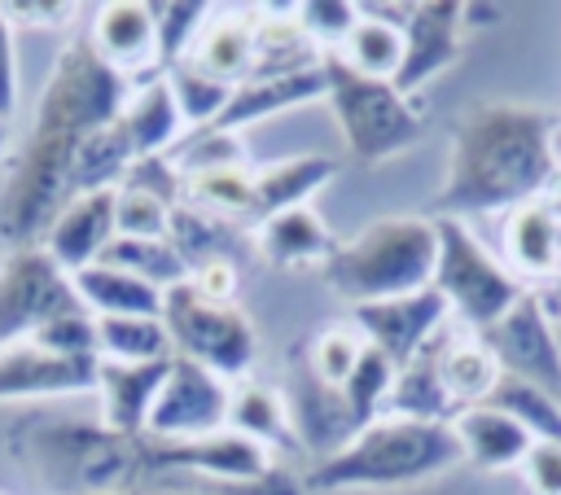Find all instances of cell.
<instances>
[{
    "label": "cell",
    "instance_id": "obj_1",
    "mask_svg": "<svg viewBox=\"0 0 561 495\" xmlns=\"http://www.w3.org/2000/svg\"><path fill=\"white\" fill-rule=\"evenodd\" d=\"M131 88L127 74H118L96 48L92 39H70L48 79L44 92L35 101V118L31 131L4 175L0 188V241L9 250L18 245H39L48 223L57 219V210L75 197L70 193V171L79 158V145L110 127L123 105H127Z\"/></svg>",
    "mask_w": 561,
    "mask_h": 495
},
{
    "label": "cell",
    "instance_id": "obj_2",
    "mask_svg": "<svg viewBox=\"0 0 561 495\" xmlns=\"http://www.w3.org/2000/svg\"><path fill=\"white\" fill-rule=\"evenodd\" d=\"M561 175V153L552 145V118L535 105L482 101L469 105L451 127L447 180L438 206L447 219L495 215L543 197Z\"/></svg>",
    "mask_w": 561,
    "mask_h": 495
},
{
    "label": "cell",
    "instance_id": "obj_3",
    "mask_svg": "<svg viewBox=\"0 0 561 495\" xmlns=\"http://www.w3.org/2000/svg\"><path fill=\"white\" fill-rule=\"evenodd\" d=\"M9 456L44 495H131L145 477L140 438L79 416H22L9 425Z\"/></svg>",
    "mask_w": 561,
    "mask_h": 495
},
{
    "label": "cell",
    "instance_id": "obj_4",
    "mask_svg": "<svg viewBox=\"0 0 561 495\" xmlns=\"http://www.w3.org/2000/svg\"><path fill=\"white\" fill-rule=\"evenodd\" d=\"M438 267V219L386 215L324 258V285L351 307L421 293Z\"/></svg>",
    "mask_w": 561,
    "mask_h": 495
},
{
    "label": "cell",
    "instance_id": "obj_5",
    "mask_svg": "<svg viewBox=\"0 0 561 495\" xmlns=\"http://www.w3.org/2000/svg\"><path fill=\"white\" fill-rule=\"evenodd\" d=\"M465 460V447L451 425L408 421V416H377L364 425L342 451L320 460L311 469L316 491H342V486H403L434 477Z\"/></svg>",
    "mask_w": 561,
    "mask_h": 495
},
{
    "label": "cell",
    "instance_id": "obj_6",
    "mask_svg": "<svg viewBox=\"0 0 561 495\" xmlns=\"http://www.w3.org/2000/svg\"><path fill=\"white\" fill-rule=\"evenodd\" d=\"M324 79H329V105L342 123L346 149L359 162H381L421 140L425 114L416 96H403L390 79H368L351 70L337 53H324Z\"/></svg>",
    "mask_w": 561,
    "mask_h": 495
},
{
    "label": "cell",
    "instance_id": "obj_7",
    "mask_svg": "<svg viewBox=\"0 0 561 495\" xmlns=\"http://www.w3.org/2000/svg\"><path fill=\"white\" fill-rule=\"evenodd\" d=\"M434 289L443 293L451 320L460 329H491L522 293L526 285L482 245V237L465 219H438V267Z\"/></svg>",
    "mask_w": 561,
    "mask_h": 495
},
{
    "label": "cell",
    "instance_id": "obj_8",
    "mask_svg": "<svg viewBox=\"0 0 561 495\" xmlns=\"http://www.w3.org/2000/svg\"><path fill=\"white\" fill-rule=\"evenodd\" d=\"M162 324H167L175 355L210 368L224 381H237L254 368L259 337H254L250 315L232 302L202 298L188 280H180L162 293Z\"/></svg>",
    "mask_w": 561,
    "mask_h": 495
},
{
    "label": "cell",
    "instance_id": "obj_9",
    "mask_svg": "<svg viewBox=\"0 0 561 495\" xmlns=\"http://www.w3.org/2000/svg\"><path fill=\"white\" fill-rule=\"evenodd\" d=\"M83 307L70 272H61L44 245H18L0 263V350L31 342L48 320Z\"/></svg>",
    "mask_w": 561,
    "mask_h": 495
},
{
    "label": "cell",
    "instance_id": "obj_10",
    "mask_svg": "<svg viewBox=\"0 0 561 495\" xmlns=\"http://www.w3.org/2000/svg\"><path fill=\"white\" fill-rule=\"evenodd\" d=\"M140 460L145 473L171 477V473H193L215 486H245L272 473V451L237 429H219L206 438H140Z\"/></svg>",
    "mask_w": 561,
    "mask_h": 495
},
{
    "label": "cell",
    "instance_id": "obj_11",
    "mask_svg": "<svg viewBox=\"0 0 561 495\" xmlns=\"http://www.w3.org/2000/svg\"><path fill=\"white\" fill-rule=\"evenodd\" d=\"M478 337L491 350V359L500 364V372H508L517 381H530V385H539V390L561 399V342H557V329H552L543 293L526 289Z\"/></svg>",
    "mask_w": 561,
    "mask_h": 495
},
{
    "label": "cell",
    "instance_id": "obj_12",
    "mask_svg": "<svg viewBox=\"0 0 561 495\" xmlns=\"http://www.w3.org/2000/svg\"><path fill=\"white\" fill-rule=\"evenodd\" d=\"M228 399H232V385L224 377H215L210 368H202L184 355H171V368L153 399L145 438L175 442V438L219 434V429H228Z\"/></svg>",
    "mask_w": 561,
    "mask_h": 495
},
{
    "label": "cell",
    "instance_id": "obj_13",
    "mask_svg": "<svg viewBox=\"0 0 561 495\" xmlns=\"http://www.w3.org/2000/svg\"><path fill=\"white\" fill-rule=\"evenodd\" d=\"M351 324L364 333V342L373 350H381L394 368H403L408 359H416L451 324V311H447L443 293L430 285L421 293H403V298L351 307Z\"/></svg>",
    "mask_w": 561,
    "mask_h": 495
},
{
    "label": "cell",
    "instance_id": "obj_14",
    "mask_svg": "<svg viewBox=\"0 0 561 495\" xmlns=\"http://www.w3.org/2000/svg\"><path fill=\"white\" fill-rule=\"evenodd\" d=\"M96 355H53L35 342L0 350V403L22 399H66L96 390Z\"/></svg>",
    "mask_w": 561,
    "mask_h": 495
},
{
    "label": "cell",
    "instance_id": "obj_15",
    "mask_svg": "<svg viewBox=\"0 0 561 495\" xmlns=\"http://www.w3.org/2000/svg\"><path fill=\"white\" fill-rule=\"evenodd\" d=\"M460 31H465L460 0L412 4L408 22H403V61H399L394 88L403 96H416L434 74H443L460 53Z\"/></svg>",
    "mask_w": 561,
    "mask_h": 495
},
{
    "label": "cell",
    "instance_id": "obj_16",
    "mask_svg": "<svg viewBox=\"0 0 561 495\" xmlns=\"http://www.w3.org/2000/svg\"><path fill=\"white\" fill-rule=\"evenodd\" d=\"M114 197H118V188H96V193L70 197L57 210V219L48 223V232H44L39 245L48 250V258L61 272L75 276V272L101 263L105 245L118 237V228H114Z\"/></svg>",
    "mask_w": 561,
    "mask_h": 495
},
{
    "label": "cell",
    "instance_id": "obj_17",
    "mask_svg": "<svg viewBox=\"0 0 561 495\" xmlns=\"http://www.w3.org/2000/svg\"><path fill=\"white\" fill-rule=\"evenodd\" d=\"M557 241H561V210H557V202L535 197V202L513 206L504 215V228H500V263L517 280L561 276Z\"/></svg>",
    "mask_w": 561,
    "mask_h": 495
},
{
    "label": "cell",
    "instance_id": "obj_18",
    "mask_svg": "<svg viewBox=\"0 0 561 495\" xmlns=\"http://www.w3.org/2000/svg\"><path fill=\"white\" fill-rule=\"evenodd\" d=\"M167 368H171V359H158V364H110V359H101V368H96L101 421L123 438H145V425H149L153 399L167 381Z\"/></svg>",
    "mask_w": 561,
    "mask_h": 495
},
{
    "label": "cell",
    "instance_id": "obj_19",
    "mask_svg": "<svg viewBox=\"0 0 561 495\" xmlns=\"http://www.w3.org/2000/svg\"><path fill=\"white\" fill-rule=\"evenodd\" d=\"M92 48L118 70V74H136L158 66V18L153 4L140 0H110L96 9L92 18Z\"/></svg>",
    "mask_w": 561,
    "mask_h": 495
},
{
    "label": "cell",
    "instance_id": "obj_20",
    "mask_svg": "<svg viewBox=\"0 0 561 495\" xmlns=\"http://www.w3.org/2000/svg\"><path fill=\"white\" fill-rule=\"evenodd\" d=\"M254 53H259V9H210L184 61H193L197 70L224 83H241L254 70Z\"/></svg>",
    "mask_w": 561,
    "mask_h": 495
},
{
    "label": "cell",
    "instance_id": "obj_21",
    "mask_svg": "<svg viewBox=\"0 0 561 495\" xmlns=\"http://www.w3.org/2000/svg\"><path fill=\"white\" fill-rule=\"evenodd\" d=\"M316 96H329V79H324V61L311 66V70H294V74H272V79H241L232 88V101L224 110V118L215 127H228V131H245L250 123H263V118H276L280 110H294V105H307Z\"/></svg>",
    "mask_w": 561,
    "mask_h": 495
},
{
    "label": "cell",
    "instance_id": "obj_22",
    "mask_svg": "<svg viewBox=\"0 0 561 495\" xmlns=\"http://www.w3.org/2000/svg\"><path fill=\"white\" fill-rule=\"evenodd\" d=\"M460 447H465V460L478 464V469H513L526 460V451L535 447V438L526 434L522 421H513L504 407L495 403H473V407H460L456 421H451Z\"/></svg>",
    "mask_w": 561,
    "mask_h": 495
},
{
    "label": "cell",
    "instance_id": "obj_23",
    "mask_svg": "<svg viewBox=\"0 0 561 495\" xmlns=\"http://www.w3.org/2000/svg\"><path fill=\"white\" fill-rule=\"evenodd\" d=\"M456 324V320H451ZM447 324V329H451ZM447 329L416 355L408 359L399 372H394V385H390V416H408V421H430V425H451L460 403L447 394L443 385V372H438V342L447 337Z\"/></svg>",
    "mask_w": 561,
    "mask_h": 495
},
{
    "label": "cell",
    "instance_id": "obj_24",
    "mask_svg": "<svg viewBox=\"0 0 561 495\" xmlns=\"http://www.w3.org/2000/svg\"><path fill=\"white\" fill-rule=\"evenodd\" d=\"M118 123H123V131H127L136 158H162V153H171L175 140H180V131H184V118H180V105H175V96H171L167 74L145 79V83L127 96Z\"/></svg>",
    "mask_w": 561,
    "mask_h": 495
},
{
    "label": "cell",
    "instance_id": "obj_25",
    "mask_svg": "<svg viewBox=\"0 0 561 495\" xmlns=\"http://www.w3.org/2000/svg\"><path fill=\"white\" fill-rule=\"evenodd\" d=\"M259 250L276 267H298V263H324L337 250V241L311 206H298L259 219Z\"/></svg>",
    "mask_w": 561,
    "mask_h": 495
},
{
    "label": "cell",
    "instance_id": "obj_26",
    "mask_svg": "<svg viewBox=\"0 0 561 495\" xmlns=\"http://www.w3.org/2000/svg\"><path fill=\"white\" fill-rule=\"evenodd\" d=\"M79 302L88 315H162V289H153L149 280L131 276V272H118V267H105V263H92L83 272L70 276Z\"/></svg>",
    "mask_w": 561,
    "mask_h": 495
},
{
    "label": "cell",
    "instance_id": "obj_27",
    "mask_svg": "<svg viewBox=\"0 0 561 495\" xmlns=\"http://www.w3.org/2000/svg\"><path fill=\"white\" fill-rule=\"evenodd\" d=\"M333 175H337V158H329V153H298V158H285V162L259 171L254 175V197H259L263 219L307 206Z\"/></svg>",
    "mask_w": 561,
    "mask_h": 495
},
{
    "label": "cell",
    "instance_id": "obj_28",
    "mask_svg": "<svg viewBox=\"0 0 561 495\" xmlns=\"http://www.w3.org/2000/svg\"><path fill=\"white\" fill-rule=\"evenodd\" d=\"M451 329H456V324H451ZM451 329H447V337L438 342V372H443V385H447V394H451L460 407L486 403L491 390H495V381H500L504 372H500V364L491 359V350L482 346L478 333L460 337V333H451Z\"/></svg>",
    "mask_w": 561,
    "mask_h": 495
},
{
    "label": "cell",
    "instance_id": "obj_29",
    "mask_svg": "<svg viewBox=\"0 0 561 495\" xmlns=\"http://www.w3.org/2000/svg\"><path fill=\"white\" fill-rule=\"evenodd\" d=\"M171 337L162 315H101L96 320V359L110 364H158L171 359Z\"/></svg>",
    "mask_w": 561,
    "mask_h": 495
},
{
    "label": "cell",
    "instance_id": "obj_30",
    "mask_svg": "<svg viewBox=\"0 0 561 495\" xmlns=\"http://www.w3.org/2000/svg\"><path fill=\"white\" fill-rule=\"evenodd\" d=\"M228 429L263 442L267 451H276L280 442H298L294 438V425H289V407H285V394H276L272 385H259V381H237L232 385V399H228Z\"/></svg>",
    "mask_w": 561,
    "mask_h": 495
},
{
    "label": "cell",
    "instance_id": "obj_31",
    "mask_svg": "<svg viewBox=\"0 0 561 495\" xmlns=\"http://www.w3.org/2000/svg\"><path fill=\"white\" fill-rule=\"evenodd\" d=\"M368 4H359V22L355 31L346 35L342 48H333L351 70L368 74V79H390L399 74V61H403V26H394L390 18H373L364 13Z\"/></svg>",
    "mask_w": 561,
    "mask_h": 495
},
{
    "label": "cell",
    "instance_id": "obj_32",
    "mask_svg": "<svg viewBox=\"0 0 561 495\" xmlns=\"http://www.w3.org/2000/svg\"><path fill=\"white\" fill-rule=\"evenodd\" d=\"M136 153H131V140L123 131V123L114 118L110 127L92 131L83 145H79V158H75V171H70V193H96V188H118L123 175L131 171Z\"/></svg>",
    "mask_w": 561,
    "mask_h": 495
},
{
    "label": "cell",
    "instance_id": "obj_33",
    "mask_svg": "<svg viewBox=\"0 0 561 495\" xmlns=\"http://www.w3.org/2000/svg\"><path fill=\"white\" fill-rule=\"evenodd\" d=\"M167 241L175 245V254L184 258L188 272L202 267V263H215V258H228V263H232V245H237L228 219H219V215H210V210H197V206H188V202H180V206L171 210V232H167Z\"/></svg>",
    "mask_w": 561,
    "mask_h": 495
},
{
    "label": "cell",
    "instance_id": "obj_34",
    "mask_svg": "<svg viewBox=\"0 0 561 495\" xmlns=\"http://www.w3.org/2000/svg\"><path fill=\"white\" fill-rule=\"evenodd\" d=\"M105 267H118V272H131L140 280H149L153 289H171L180 280H188V267L184 258L175 254V245L162 237V241H136V237H114L101 254Z\"/></svg>",
    "mask_w": 561,
    "mask_h": 495
},
{
    "label": "cell",
    "instance_id": "obj_35",
    "mask_svg": "<svg viewBox=\"0 0 561 495\" xmlns=\"http://www.w3.org/2000/svg\"><path fill=\"white\" fill-rule=\"evenodd\" d=\"M486 403H495V407H504L513 421H522L535 442H557V447H561V399H557V394H548V390H539V385L517 381V377L504 372V377L495 381V390H491Z\"/></svg>",
    "mask_w": 561,
    "mask_h": 495
},
{
    "label": "cell",
    "instance_id": "obj_36",
    "mask_svg": "<svg viewBox=\"0 0 561 495\" xmlns=\"http://www.w3.org/2000/svg\"><path fill=\"white\" fill-rule=\"evenodd\" d=\"M167 83H171V96H175V105H180L184 127H193V131H197V127H215V123L224 118L228 101H232V88H237V83H224V79L197 70L193 61L171 66V70H167Z\"/></svg>",
    "mask_w": 561,
    "mask_h": 495
},
{
    "label": "cell",
    "instance_id": "obj_37",
    "mask_svg": "<svg viewBox=\"0 0 561 495\" xmlns=\"http://www.w3.org/2000/svg\"><path fill=\"white\" fill-rule=\"evenodd\" d=\"M184 202L197 206V210H210L219 219H263L259 210V197H254V180L241 171V166H228V171H202V175H188L184 180Z\"/></svg>",
    "mask_w": 561,
    "mask_h": 495
},
{
    "label": "cell",
    "instance_id": "obj_38",
    "mask_svg": "<svg viewBox=\"0 0 561 495\" xmlns=\"http://www.w3.org/2000/svg\"><path fill=\"white\" fill-rule=\"evenodd\" d=\"M394 372H399V368H394L381 350L368 346V350L359 355L355 372L342 381V403H346V412H351V421H355V434H359L364 425H373L377 416H386Z\"/></svg>",
    "mask_w": 561,
    "mask_h": 495
},
{
    "label": "cell",
    "instance_id": "obj_39",
    "mask_svg": "<svg viewBox=\"0 0 561 495\" xmlns=\"http://www.w3.org/2000/svg\"><path fill=\"white\" fill-rule=\"evenodd\" d=\"M171 166L188 180V175H202V171H228V166H241L245 162V140L241 131H228V127H197L188 140H180L171 153Z\"/></svg>",
    "mask_w": 561,
    "mask_h": 495
},
{
    "label": "cell",
    "instance_id": "obj_40",
    "mask_svg": "<svg viewBox=\"0 0 561 495\" xmlns=\"http://www.w3.org/2000/svg\"><path fill=\"white\" fill-rule=\"evenodd\" d=\"M158 18V66L171 70L188 57L197 31L210 18V4H193V0H175V4H153Z\"/></svg>",
    "mask_w": 561,
    "mask_h": 495
},
{
    "label": "cell",
    "instance_id": "obj_41",
    "mask_svg": "<svg viewBox=\"0 0 561 495\" xmlns=\"http://www.w3.org/2000/svg\"><path fill=\"white\" fill-rule=\"evenodd\" d=\"M364 350H368V342H364V333H359L355 324H333V329H324V333L311 342V372H316L324 385L342 390V381L355 372V364H359Z\"/></svg>",
    "mask_w": 561,
    "mask_h": 495
},
{
    "label": "cell",
    "instance_id": "obj_42",
    "mask_svg": "<svg viewBox=\"0 0 561 495\" xmlns=\"http://www.w3.org/2000/svg\"><path fill=\"white\" fill-rule=\"evenodd\" d=\"M171 210L162 197L140 193V188H118L114 197V228L118 237H136V241H162L171 232Z\"/></svg>",
    "mask_w": 561,
    "mask_h": 495
},
{
    "label": "cell",
    "instance_id": "obj_43",
    "mask_svg": "<svg viewBox=\"0 0 561 495\" xmlns=\"http://www.w3.org/2000/svg\"><path fill=\"white\" fill-rule=\"evenodd\" d=\"M302 35L320 48V53H333L346 44V35L355 31L359 22V4H346V0H307L294 9Z\"/></svg>",
    "mask_w": 561,
    "mask_h": 495
},
{
    "label": "cell",
    "instance_id": "obj_44",
    "mask_svg": "<svg viewBox=\"0 0 561 495\" xmlns=\"http://www.w3.org/2000/svg\"><path fill=\"white\" fill-rule=\"evenodd\" d=\"M31 342L44 346V350H53V355H96V315H88L83 307H75L66 315L48 320Z\"/></svg>",
    "mask_w": 561,
    "mask_h": 495
},
{
    "label": "cell",
    "instance_id": "obj_45",
    "mask_svg": "<svg viewBox=\"0 0 561 495\" xmlns=\"http://www.w3.org/2000/svg\"><path fill=\"white\" fill-rule=\"evenodd\" d=\"M522 477L535 495H561V447L557 442H535L522 460Z\"/></svg>",
    "mask_w": 561,
    "mask_h": 495
},
{
    "label": "cell",
    "instance_id": "obj_46",
    "mask_svg": "<svg viewBox=\"0 0 561 495\" xmlns=\"http://www.w3.org/2000/svg\"><path fill=\"white\" fill-rule=\"evenodd\" d=\"M188 285L202 298H210V302H232V293H237V263H228V258L202 263V267L188 272Z\"/></svg>",
    "mask_w": 561,
    "mask_h": 495
},
{
    "label": "cell",
    "instance_id": "obj_47",
    "mask_svg": "<svg viewBox=\"0 0 561 495\" xmlns=\"http://www.w3.org/2000/svg\"><path fill=\"white\" fill-rule=\"evenodd\" d=\"M18 105V53H13V22L0 4V118L9 123Z\"/></svg>",
    "mask_w": 561,
    "mask_h": 495
},
{
    "label": "cell",
    "instance_id": "obj_48",
    "mask_svg": "<svg viewBox=\"0 0 561 495\" xmlns=\"http://www.w3.org/2000/svg\"><path fill=\"white\" fill-rule=\"evenodd\" d=\"M4 13H9V22H61L70 13V4H48V0L31 4V0H18V4H4Z\"/></svg>",
    "mask_w": 561,
    "mask_h": 495
},
{
    "label": "cell",
    "instance_id": "obj_49",
    "mask_svg": "<svg viewBox=\"0 0 561 495\" xmlns=\"http://www.w3.org/2000/svg\"><path fill=\"white\" fill-rule=\"evenodd\" d=\"M131 495H219L215 486H188V482H167V486H158V491H131Z\"/></svg>",
    "mask_w": 561,
    "mask_h": 495
},
{
    "label": "cell",
    "instance_id": "obj_50",
    "mask_svg": "<svg viewBox=\"0 0 561 495\" xmlns=\"http://www.w3.org/2000/svg\"><path fill=\"white\" fill-rule=\"evenodd\" d=\"M495 18H500V9H495V4H491V9H486V4H465V26H469V22H473V26H482V22H495Z\"/></svg>",
    "mask_w": 561,
    "mask_h": 495
},
{
    "label": "cell",
    "instance_id": "obj_51",
    "mask_svg": "<svg viewBox=\"0 0 561 495\" xmlns=\"http://www.w3.org/2000/svg\"><path fill=\"white\" fill-rule=\"evenodd\" d=\"M4 149H9V123L0 118V158H4Z\"/></svg>",
    "mask_w": 561,
    "mask_h": 495
},
{
    "label": "cell",
    "instance_id": "obj_52",
    "mask_svg": "<svg viewBox=\"0 0 561 495\" xmlns=\"http://www.w3.org/2000/svg\"><path fill=\"white\" fill-rule=\"evenodd\" d=\"M557 263H561V241H557Z\"/></svg>",
    "mask_w": 561,
    "mask_h": 495
},
{
    "label": "cell",
    "instance_id": "obj_53",
    "mask_svg": "<svg viewBox=\"0 0 561 495\" xmlns=\"http://www.w3.org/2000/svg\"><path fill=\"white\" fill-rule=\"evenodd\" d=\"M557 298H561V289H557Z\"/></svg>",
    "mask_w": 561,
    "mask_h": 495
}]
</instances>
